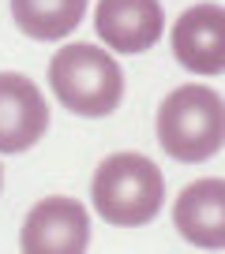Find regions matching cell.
<instances>
[{"mask_svg":"<svg viewBox=\"0 0 225 254\" xmlns=\"http://www.w3.org/2000/svg\"><path fill=\"white\" fill-rule=\"evenodd\" d=\"M90 202L105 224L143 228L161 213L165 176L143 153H109L90 180Z\"/></svg>","mask_w":225,"mask_h":254,"instance_id":"6da1fadb","label":"cell"},{"mask_svg":"<svg viewBox=\"0 0 225 254\" xmlns=\"http://www.w3.org/2000/svg\"><path fill=\"white\" fill-rule=\"evenodd\" d=\"M161 150L180 165H203L225 146V101L203 82H184L161 101L154 120Z\"/></svg>","mask_w":225,"mask_h":254,"instance_id":"7a4b0ae2","label":"cell"},{"mask_svg":"<svg viewBox=\"0 0 225 254\" xmlns=\"http://www.w3.org/2000/svg\"><path fill=\"white\" fill-rule=\"evenodd\" d=\"M49 86L68 112L98 120L120 105L124 71L109 49H98L90 41H72L56 49L49 60Z\"/></svg>","mask_w":225,"mask_h":254,"instance_id":"3957f363","label":"cell"},{"mask_svg":"<svg viewBox=\"0 0 225 254\" xmlns=\"http://www.w3.org/2000/svg\"><path fill=\"white\" fill-rule=\"evenodd\" d=\"M90 243V213L83 202L53 194L26 213L19 247L30 254H79Z\"/></svg>","mask_w":225,"mask_h":254,"instance_id":"277c9868","label":"cell"},{"mask_svg":"<svg viewBox=\"0 0 225 254\" xmlns=\"http://www.w3.org/2000/svg\"><path fill=\"white\" fill-rule=\"evenodd\" d=\"M173 56L192 75L225 71V8L222 4H192L173 26Z\"/></svg>","mask_w":225,"mask_h":254,"instance_id":"5b68a950","label":"cell"},{"mask_svg":"<svg viewBox=\"0 0 225 254\" xmlns=\"http://www.w3.org/2000/svg\"><path fill=\"white\" fill-rule=\"evenodd\" d=\"M49 131V105L38 82L0 71V153H26Z\"/></svg>","mask_w":225,"mask_h":254,"instance_id":"8992f818","label":"cell"},{"mask_svg":"<svg viewBox=\"0 0 225 254\" xmlns=\"http://www.w3.org/2000/svg\"><path fill=\"white\" fill-rule=\"evenodd\" d=\"M94 30L105 49L146 53L165 30V8L161 0H98Z\"/></svg>","mask_w":225,"mask_h":254,"instance_id":"52a82bcc","label":"cell"},{"mask_svg":"<svg viewBox=\"0 0 225 254\" xmlns=\"http://www.w3.org/2000/svg\"><path fill=\"white\" fill-rule=\"evenodd\" d=\"M173 224L192 247L225 251V180H195L173 202Z\"/></svg>","mask_w":225,"mask_h":254,"instance_id":"ba28073f","label":"cell"},{"mask_svg":"<svg viewBox=\"0 0 225 254\" xmlns=\"http://www.w3.org/2000/svg\"><path fill=\"white\" fill-rule=\"evenodd\" d=\"M90 0H11L15 26L34 41H64L83 23Z\"/></svg>","mask_w":225,"mask_h":254,"instance_id":"9c48e42d","label":"cell"},{"mask_svg":"<svg viewBox=\"0 0 225 254\" xmlns=\"http://www.w3.org/2000/svg\"><path fill=\"white\" fill-rule=\"evenodd\" d=\"M0 187H4V172H0Z\"/></svg>","mask_w":225,"mask_h":254,"instance_id":"30bf717a","label":"cell"}]
</instances>
